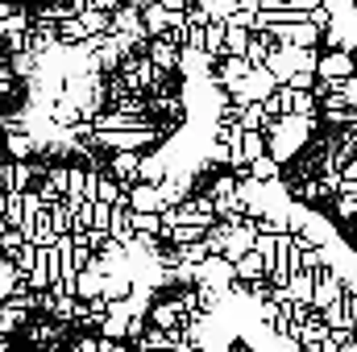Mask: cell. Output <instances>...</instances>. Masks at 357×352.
<instances>
[{
	"instance_id": "cell-11",
	"label": "cell",
	"mask_w": 357,
	"mask_h": 352,
	"mask_svg": "<svg viewBox=\"0 0 357 352\" xmlns=\"http://www.w3.org/2000/svg\"><path fill=\"white\" fill-rule=\"evenodd\" d=\"M137 158H142V154H108V170H112L108 178L129 191V186L137 182Z\"/></svg>"
},
{
	"instance_id": "cell-22",
	"label": "cell",
	"mask_w": 357,
	"mask_h": 352,
	"mask_svg": "<svg viewBox=\"0 0 357 352\" xmlns=\"http://www.w3.org/2000/svg\"><path fill=\"white\" fill-rule=\"evenodd\" d=\"M46 220H50L54 237H71V211H67V203H63V199L46 207Z\"/></svg>"
},
{
	"instance_id": "cell-23",
	"label": "cell",
	"mask_w": 357,
	"mask_h": 352,
	"mask_svg": "<svg viewBox=\"0 0 357 352\" xmlns=\"http://www.w3.org/2000/svg\"><path fill=\"white\" fill-rule=\"evenodd\" d=\"M199 13L204 21H229L237 13V0H199Z\"/></svg>"
},
{
	"instance_id": "cell-37",
	"label": "cell",
	"mask_w": 357,
	"mask_h": 352,
	"mask_svg": "<svg viewBox=\"0 0 357 352\" xmlns=\"http://www.w3.org/2000/svg\"><path fill=\"white\" fill-rule=\"evenodd\" d=\"M13 8H17V4H13V0H0V21H4V17H8V13H13Z\"/></svg>"
},
{
	"instance_id": "cell-29",
	"label": "cell",
	"mask_w": 357,
	"mask_h": 352,
	"mask_svg": "<svg viewBox=\"0 0 357 352\" xmlns=\"http://www.w3.org/2000/svg\"><path fill=\"white\" fill-rule=\"evenodd\" d=\"M21 245H25V237H21V232H17V228H8V232H4V237H0V257H4V262H8V257H13V253H17V249H21Z\"/></svg>"
},
{
	"instance_id": "cell-32",
	"label": "cell",
	"mask_w": 357,
	"mask_h": 352,
	"mask_svg": "<svg viewBox=\"0 0 357 352\" xmlns=\"http://www.w3.org/2000/svg\"><path fill=\"white\" fill-rule=\"evenodd\" d=\"M320 112H345V99L333 91V95H324V99H320Z\"/></svg>"
},
{
	"instance_id": "cell-14",
	"label": "cell",
	"mask_w": 357,
	"mask_h": 352,
	"mask_svg": "<svg viewBox=\"0 0 357 352\" xmlns=\"http://www.w3.org/2000/svg\"><path fill=\"white\" fill-rule=\"evenodd\" d=\"M129 290H133V278H129V273H104V290H100V298H104V303H125Z\"/></svg>"
},
{
	"instance_id": "cell-31",
	"label": "cell",
	"mask_w": 357,
	"mask_h": 352,
	"mask_svg": "<svg viewBox=\"0 0 357 352\" xmlns=\"http://www.w3.org/2000/svg\"><path fill=\"white\" fill-rule=\"evenodd\" d=\"M282 88H291V91H312V88H316V75H307V71H295V75H291Z\"/></svg>"
},
{
	"instance_id": "cell-36",
	"label": "cell",
	"mask_w": 357,
	"mask_h": 352,
	"mask_svg": "<svg viewBox=\"0 0 357 352\" xmlns=\"http://www.w3.org/2000/svg\"><path fill=\"white\" fill-rule=\"evenodd\" d=\"M125 4H133V8H137V13H146V8H154V4H158V0H125Z\"/></svg>"
},
{
	"instance_id": "cell-24",
	"label": "cell",
	"mask_w": 357,
	"mask_h": 352,
	"mask_svg": "<svg viewBox=\"0 0 357 352\" xmlns=\"http://www.w3.org/2000/svg\"><path fill=\"white\" fill-rule=\"evenodd\" d=\"M4 67H8V75H13V79H33V75H38V63H33V54H13Z\"/></svg>"
},
{
	"instance_id": "cell-17",
	"label": "cell",
	"mask_w": 357,
	"mask_h": 352,
	"mask_svg": "<svg viewBox=\"0 0 357 352\" xmlns=\"http://www.w3.org/2000/svg\"><path fill=\"white\" fill-rule=\"evenodd\" d=\"M312 286H316V278H312V273H291L282 290H287V298H295V303H303V307H307V303H312Z\"/></svg>"
},
{
	"instance_id": "cell-3",
	"label": "cell",
	"mask_w": 357,
	"mask_h": 352,
	"mask_svg": "<svg viewBox=\"0 0 357 352\" xmlns=\"http://www.w3.org/2000/svg\"><path fill=\"white\" fill-rule=\"evenodd\" d=\"M333 241H337V224L312 207V216H307V224L299 228L295 245H303V249H324V245H333Z\"/></svg>"
},
{
	"instance_id": "cell-19",
	"label": "cell",
	"mask_w": 357,
	"mask_h": 352,
	"mask_svg": "<svg viewBox=\"0 0 357 352\" xmlns=\"http://www.w3.org/2000/svg\"><path fill=\"white\" fill-rule=\"evenodd\" d=\"M278 170H282V166L262 154V158H254V162L245 166V178H254V182H278Z\"/></svg>"
},
{
	"instance_id": "cell-8",
	"label": "cell",
	"mask_w": 357,
	"mask_h": 352,
	"mask_svg": "<svg viewBox=\"0 0 357 352\" xmlns=\"http://www.w3.org/2000/svg\"><path fill=\"white\" fill-rule=\"evenodd\" d=\"M146 323H150L154 332H178V328H183V315H178V307L171 298H154L150 311H146Z\"/></svg>"
},
{
	"instance_id": "cell-13",
	"label": "cell",
	"mask_w": 357,
	"mask_h": 352,
	"mask_svg": "<svg viewBox=\"0 0 357 352\" xmlns=\"http://www.w3.org/2000/svg\"><path fill=\"white\" fill-rule=\"evenodd\" d=\"M167 154H142L137 158V182H146V186H158L162 178H167Z\"/></svg>"
},
{
	"instance_id": "cell-15",
	"label": "cell",
	"mask_w": 357,
	"mask_h": 352,
	"mask_svg": "<svg viewBox=\"0 0 357 352\" xmlns=\"http://www.w3.org/2000/svg\"><path fill=\"white\" fill-rule=\"evenodd\" d=\"M96 203H104V207H125V186L112 182L108 175H100L96 178Z\"/></svg>"
},
{
	"instance_id": "cell-1",
	"label": "cell",
	"mask_w": 357,
	"mask_h": 352,
	"mask_svg": "<svg viewBox=\"0 0 357 352\" xmlns=\"http://www.w3.org/2000/svg\"><path fill=\"white\" fill-rule=\"evenodd\" d=\"M158 137H162V129L158 125H146V129H125V133H96L91 145L96 150H108V154H137V150L154 145Z\"/></svg>"
},
{
	"instance_id": "cell-6",
	"label": "cell",
	"mask_w": 357,
	"mask_h": 352,
	"mask_svg": "<svg viewBox=\"0 0 357 352\" xmlns=\"http://www.w3.org/2000/svg\"><path fill=\"white\" fill-rule=\"evenodd\" d=\"M125 207L137 211V216H158V211H162V195H158V186L133 182V186L125 191Z\"/></svg>"
},
{
	"instance_id": "cell-12",
	"label": "cell",
	"mask_w": 357,
	"mask_h": 352,
	"mask_svg": "<svg viewBox=\"0 0 357 352\" xmlns=\"http://www.w3.org/2000/svg\"><path fill=\"white\" fill-rule=\"evenodd\" d=\"M4 150H8V162H29L38 154V137L33 133H4Z\"/></svg>"
},
{
	"instance_id": "cell-33",
	"label": "cell",
	"mask_w": 357,
	"mask_h": 352,
	"mask_svg": "<svg viewBox=\"0 0 357 352\" xmlns=\"http://www.w3.org/2000/svg\"><path fill=\"white\" fill-rule=\"evenodd\" d=\"M71 352H100V340H96V336H79V340L71 344Z\"/></svg>"
},
{
	"instance_id": "cell-30",
	"label": "cell",
	"mask_w": 357,
	"mask_h": 352,
	"mask_svg": "<svg viewBox=\"0 0 357 352\" xmlns=\"http://www.w3.org/2000/svg\"><path fill=\"white\" fill-rule=\"evenodd\" d=\"M337 95L345 99V108H354V112H357V71L349 75V79H341V83H337Z\"/></svg>"
},
{
	"instance_id": "cell-38",
	"label": "cell",
	"mask_w": 357,
	"mask_h": 352,
	"mask_svg": "<svg viewBox=\"0 0 357 352\" xmlns=\"http://www.w3.org/2000/svg\"><path fill=\"white\" fill-rule=\"evenodd\" d=\"M0 349H4V340H0Z\"/></svg>"
},
{
	"instance_id": "cell-18",
	"label": "cell",
	"mask_w": 357,
	"mask_h": 352,
	"mask_svg": "<svg viewBox=\"0 0 357 352\" xmlns=\"http://www.w3.org/2000/svg\"><path fill=\"white\" fill-rule=\"evenodd\" d=\"M25 323H29V315H25L21 307H13V303H4V298H0V340H4V336H13V332H17V328H25Z\"/></svg>"
},
{
	"instance_id": "cell-39",
	"label": "cell",
	"mask_w": 357,
	"mask_h": 352,
	"mask_svg": "<svg viewBox=\"0 0 357 352\" xmlns=\"http://www.w3.org/2000/svg\"><path fill=\"white\" fill-rule=\"evenodd\" d=\"M195 4H199V0H195Z\"/></svg>"
},
{
	"instance_id": "cell-25",
	"label": "cell",
	"mask_w": 357,
	"mask_h": 352,
	"mask_svg": "<svg viewBox=\"0 0 357 352\" xmlns=\"http://www.w3.org/2000/svg\"><path fill=\"white\" fill-rule=\"evenodd\" d=\"M42 186L50 191V195H67V166H46V178H42Z\"/></svg>"
},
{
	"instance_id": "cell-28",
	"label": "cell",
	"mask_w": 357,
	"mask_h": 352,
	"mask_svg": "<svg viewBox=\"0 0 357 352\" xmlns=\"http://www.w3.org/2000/svg\"><path fill=\"white\" fill-rule=\"evenodd\" d=\"M333 211H337V220H357V199H349V195H333Z\"/></svg>"
},
{
	"instance_id": "cell-2",
	"label": "cell",
	"mask_w": 357,
	"mask_h": 352,
	"mask_svg": "<svg viewBox=\"0 0 357 352\" xmlns=\"http://www.w3.org/2000/svg\"><path fill=\"white\" fill-rule=\"evenodd\" d=\"M357 71V58L354 54H345V50H320V63H316V79H324V83H341V79H349Z\"/></svg>"
},
{
	"instance_id": "cell-26",
	"label": "cell",
	"mask_w": 357,
	"mask_h": 352,
	"mask_svg": "<svg viewBox=\"0 0 357 352\" xmlns=\"http://www.w3.org/2000/svg\"><path fill=\"white\" fill-rule=\"evenodd\" d=\"M204 162H212V166H233V150L220 145V141H204Z\"/></svg>"
},
{
	"instance_id": "cell-5",
	"label": "cell",
	"mask_w": 357,
	"mask_h": 352,
	"mask_svg": "<svg viewBox=\"0 0 357 352\" xmlns=\"http://www.w3.org/2000/svg\"><path fill=\"white\" fill-rule=\"evenodd\" d=\"M312 278H316V286H312V303H307V307H312V311L320 315V311H328V307H337L345 290H341V282H337V278H333L328 269H316Z\"/></svg>"
},
{
	"instance_id": "cell-27",
	"label": "cell",
	"mask_w": 357,
	"mask_h": 352,
	"mask_svg": "<svg viewBox=\"0 0 357 352\" xmlns=\"http://www.w3.org/2000/svg\"><path fill=\"white\" fill-rule=\"evenodd\" d=\"M79 21H84L88 38H100V33H108V17H104V13H91V8H79Z\"/></svg>"
},
{
	"instance_id": "cell-21",
	"label": "cell",
	"mask_w": 357,
	"mask_h": 352,
	"mask_svg": "<svg viewBox=\"0 0 357 352\" xmlns=\"http://www.w3.org/2000/svg\"><path fill=\"white\" fill-rule=\"evenodd\" d=\"M245 46H250V33H245L241 25H225V54L245 58Z\"/></svg>"
},
{
	"instance_id": "cell-10",
	"label": "cell",
	"mask_w": 357,
	"mask_h": 352,
	"mask_svg": "<svg viewBox=\"0 0 357 352\" xmlns=\"http://www.w3.org/2000/svg\"><path fill=\"white\" fill-rule=\"evenodd\" d=\"M146 63L158 71V75H171V71H178V50L171 46V42H146Z\"/></svg>"
},
{
	"instance_id": "cell-4",
	"label": "cell",
	"mask_w": 357,
	"mask_h": 352,
	"mask_svg": "<svg viewBox=\"0 0 357 352\" xmlns=\"http://www.w3.org/2000/svg\"><path fill=\"white\" fill-rule=\"evenodd\" d=\"M254 241H258V224H254V220H241V224L229 228V237H225V253H220V257L233 265L237 257H245V253L254 249Z\"/></svg>"
},
{
	"instance_id": "cell-34",
	"label": "cell",
	"mask_w": 357,
	"mask_h": 352,
	"mask_svg": "<svg viewBox=\"0 0 357 352\" xmlns=\"http://www.w3.org/2000/svg\"><path fill=\"white\" fill-rule=\"evenodd\" d=\"M195 0H158V8H167V13H187Z\"/></svg>"
},
{
	"instance_id": "cell-35",
	"label": "cell",
	"mask_w": 357,
	"mask_h": 352,
	"mask_svg": "<svg viewBox=\"0 0 357 352\" xmlns=\"http://www.w3.org/2000/svg\"><path fill=\"white\" fill-rule=\"evenodd\" d=\"M341 178H345V182H357V158H349V162L341 166Z\"/></svg>"
},
{
	"instance_id": "cell-7",
	"label": "cell",
	"mask_w": 357,
	"mask_h": 352,
	"mask_svg": "<svg viewBox=\"0 0 357 352\" xmlns=\"http://www.w3.org/2000/svg\"><path fill=\"white\" fill-rule=\"evenodd\" d=\"M100 290H104V269H100V262L91 257L88 269H79V273H75V282H71V294H75L79 303H91V298H100Z\"/></svg>"
},
{
	"instance_id": "cell-16",
	"label": "cell",
	"mask_w": 357,
	"mask_h": 352,
	"mask_svg": "<svg viewBox=\"0 0 357 352\" xmlns=\"http://www.w3.org/2000/svg\"><path fill=\"white\" fill-rule=\"evenodd\" d=\"M204 54L216 63V58H225V21H208L204 25Z\"/></svg>"
},
{
	"instance_id": "cell-20",
	"label": "cell",
	"mask_w": 357,
	"mask_h": 352,
	"mask_svg": "<svg viewBox=\"0 0 357 352\" xmlns=\"http://www.w3.org/2000/svg\"><path fill=\"white\" fill-rule=\"evenodd\" d=\"M270 50H274L270 33H250V46H245V63H250V67H262Z\"/></svg>"
},
{
	"instance_id": "cell-9",
	"label": "cell",
	"mask_w": 357,
	"mask_h": 352,
	"mask_svg": "<svg viewBox=\"0 0 357 352\" xmlns=\"http://www.w3.org/2000/svg\"><path fill=\"white\" fill-rule=\"evenodd\" d=\"M108 33H129V38H137L142 46H146V29H142V13L133 8V4H121L112 17H108Z\"/></svg>"
}]
</instances>
